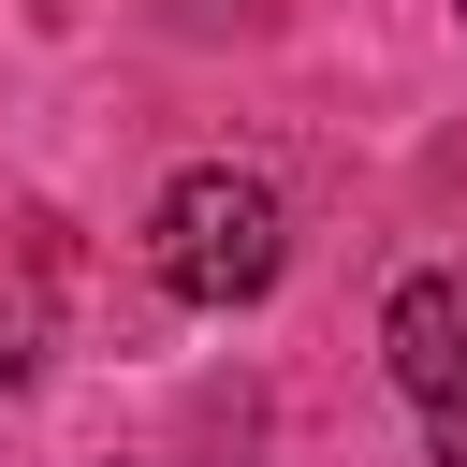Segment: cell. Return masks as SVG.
<instances>
[{"instance_id": "6da1fadb", "label": "cell", "mask_w": 467, "mask_h": 467, "mask_svg": "<svg viewBox=\"0 0 467 467\" xmlns=\"http://www.w3.org/2000/svg\"><path fill=\"white\" fill-rule=\"evenodd\" d=\"M146 263H161V292L175 306H263L277 292V263H292V204H277V175H248V161H190L161 204H146Z\"/></svg>"}, {"instance_id": "7a4b0ae2", "label": "cell", "mask_w": 467, "mask_h": 467, "mask_svg": "<svg viewBox=\"0 0 467 467\" xmlns=\"http://www.w3.org/2000/svg\"><path fill=\"white\" fill-rule=\"evenodd\" d=\"M379 365H394V394L438 423V409H467V277L438 263V277H409L394 306H379Z\"/></svg>"}, {"instance_id": "3957f363", "label": "cell", "mask_w": 467, "mask_h": 467, "mask_svg": "<svg viewBox=\"0 0 467 467\" xmlns=\"http://www.w3.org/2000/svg\"><path fill=\"white\" fill-rule=\"evenodd\" d=\"M0 394H29V306H0Z\"/></svg>"}, {"instance_id": "277c9868", "label": "cell", "mask_w": 467, "mask_h": 467, "mask_svg": "<svg viewBox=\"0 0 467 467\" xmlns=\"http://www.w3.org/2000/svg\"><path fill=\"white\" fill-rule=\"evenodd\" d=\"M190 15H219V0H190Z\"/></svg>"}, {"instance_id": "5b68a950", "label": "cell", "mask_w": 467, "mask_h": 467, "mask_svg": "<svg viewBox=\"0 0 467 467\" xmlns=\"http://www.w3.org/2000/svg\"><path fill=\"white\" fill-rule=\"evenodd\" d=\"M452 15H467V0H452Z\"/></svg>"}]
</instances>
